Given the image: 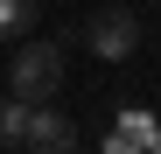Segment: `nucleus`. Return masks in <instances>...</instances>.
I'll list each match as a JSON object with an SVG mask.
<instances>
[{
	"mask_svg": "<svg viewBox=\"0 0 161 154\" xmlns=\"http://www.w3.org/2000/svg\"><path fill=\"white\" fill-rule=\"evenodd\" d=\"M56 84H63V56H56L49 42H21V49H14V91L42 105Z\"/></svg>",
	"mask_w": 161,
	"mask_h": 154,
	"instance_id": "f257e3e1",
	"label": "nucleus"
},
{
	"mask_svg": "<svg viewBox=\"0 0 161 154\" xmlns=\"http://www.w3.org/2000/svg\"><path fill=\"white\" fill-rule=\"evenodd\" d=\"M84 42L98 49L105 63L133 56V49H140V21H133V7H98V14L84 21Z\"/></svg>",
	"mask_w": 161,
	"mask_h": 154,
	"instance_id": "f03ea898",
	"label": "nucleus"
},
{
	"mask_svg": "<svg viewBox=\"0 0 161 154\" xmlns=\"http://www.w3.org/2000/svg\"><path fill=\"white\" fill-rule=\"evenodd\" d=\"M105 147H112V154H154V147H161V126H154V112L126 105V112L112 119V133H105Z\"/></svg>",
	"mask_w": 161,
	"mask_h": 154,
	"instance_id": "7ed1b4c3",
	"label": "nucleus"
},
{
	"mask_svg": "<svg viewBox=\"0 0 161 154\" xmlns=\"http://www.w3.org/2000/svg\"><path fill=\"white\" fill-rule=\"evenodd\" d=\"M21 147H49V154H63V147H77V126L63 119V112H49V98L28 112V133H21Z\"/></svg>",
	"mask_w": 161,
	"mask_h": 154,
	"instance_id": "20e7f679",
	"label": "nucleus"
},
{
	"mask_svg": "<svg viewBox=\"0 0 161 154\" xmlns=\"http://www.w3.org/2000/svg\"><path fill=\"white\" fill-rule=\"evenodd\" d=\"M28 112H35V98H21V91H7V98H0V147H21Z\"/></svg>",
	"mask_w": 161,
	"mask_h": 154,
	"instance_id": "39448f33",
	"label": "nucleus"
},
{
	"mask_svg": "<svg viewBox=\"0 0 161 154\" xmlns=\"http://www.w3.org/2000/svg\"><path fill=\"white\" fill-rule=\"evenodd\" d=\"M35 28V0H0V42H21Z\"/></svg>",
	"mask_w": 161,
	"mask_h": 154,
	"instance_id": "423d86ee",
	"label": "nucleus"
}]
</instances>
